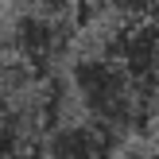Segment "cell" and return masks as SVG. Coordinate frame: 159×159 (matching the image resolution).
Masks as SVG:
<instances>
[{"instance_id": "cell-4", "label": "cell", "mask_w": 159, "mask_h": 159, "mask_svg": "<svg viewBox=\"0 0 159 159\" xmlns=\"http://www.w3.org/2000/svg\"><path fill=\"white\" fill-rule=\"evenodd\" d=\"M124 23H159V0H109Z\"/></svg>"}, {"instance_id": "cell-1", "label": "cell", "mask_w": 159, "mask_h": 159, "mask_svg": "<svg viewBox=\"0 0 159 159\" xmlns=\"http://www.w3.org/2000/svg\"><path fill=\"white\" fill-rule=\"evenodd\" d=\"M70 89L82 105V120L97 124L109 140L136 128L155 101V93L109 51L78 58L70 66Z\"/></svg>"}, {"instance_id": "cell-3", "label": "cell", "mask_w": 159, "mask_h": 159, "mask_svg": "<svg viewBox=\"0 0 159 159\" xmlns=\"http://www.w3.org/2000/svg\"><path fill=\"white\" fill-rule=\"evenodd\" d=\"M113 140L89 120H54L43 136L47 159H105Z\"/></svg>"}, {"instance_id": "cell-2", "label": "cell", "mask_w": 159, "mask_h": 159, "mask_svg": "<svg viewBox=\"0 0 159 159\" xmlns=\"http://www.w3.org/2000/svg\"><path fill=\"white\" fill-rule=\"evenodd\" d=\"M66 43H70V27L58 12L31 8V12L16 16V23H12V54H16L20 66L35 70V74L43 66H51L66 51Z\"/></svg>"}]
</instances>
